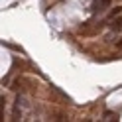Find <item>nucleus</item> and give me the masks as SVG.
I'll list each match as a JSON object with an SVG mask.
<instances>
[{
    "label": "nucleus",
    "instance_id": "nucleus-1",
    "mask_svg": "<svg viewBox=\"0 0 122 122\" xmlns=\"http://www.w3.org/2000/svg\"><path fill=\"white\" fill-rule=\"evenodd\" d=\"M110 2H112V0H97L95 6H93V10L95 12H102V10H106L110 6Z\"/></svg>",
    "mask_w": 122,
    "mask_h": 122
},
{
    "label": "nucleus",
    "instance_id": "nucleus-2",
    "mask_svg": "<svg viewBox=\"0 0 122 122\" xmlns=\"http://www.w3.org/2000/svg\"><path fill=\"white\" fill-rule=\"evenodd\" d=\"M110 30H112V32H122V16H116V18H112Z\"/></svg>",
    "mask_w": 122,
    "mask_h": 122
},
{
    "label": "nucleus",
    "instance_id": "nucleus-4",
    "mask_svg": "<svg viewBox=\"0 0 122 122\" xmlns=\"http://www.w3.org/2000/svg\"><path fill=\"white\" fill-rule=\"evenodd\" d=\"M116 45H118V47H122V40H120V41H118V43H116Z\"/></svg>",
    "mask_w": 122,
    "mask_h": 122
},
{
    "label": "nucleus",
    "instance_id": "nucleus-3",
    "mask_svg": "<svg viewBox=\"0 0 122 122\" xmlns=\"http://www.w3.org/2000/svg\"><path fill=\"white\" fill-rule=\"evenodd\" d=\"M120 14H122V6H114L112 12H110V20H112V18H116V16H120Z\"/></svg>",
    "mask_w": 122,
    "mask_h": 122
}]
</instances>
